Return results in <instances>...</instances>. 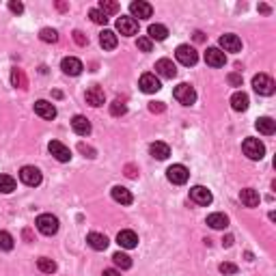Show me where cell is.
Returning <instances> with one entry per match:
<instances>
[{"label": "cell", "mask_w": 276, "mask_h": 276, "mask_svg": "<svg viewBox=\"0 0 276 276\" xmlns=\"http://www.w3.org/2000/svg\"><path fill=\"white\" fill-rule=\"evenodd\" d=\"M173 95H175V100L179 102V104H183V106H192V104L196 102V91H194V87L192 84H177L175 87V91H173Z\"/></svg>", "instance_id": "6da1fadb"}, {"label": "cell", "mask_w": 276, "mask_h": 276, "mask_svg": "<svg viewBox=\"0 0 276 276\" xmlns=\"http://www.w3.org/2000/svg\"><path fill=\"white\" fill-rule=\"evenodd\" d=\"M242 149H244V155L251 157V160H261V157L266 155V147L259 138H246V140L242 142Z\"/></svg>", "instance_id": "7a4b0ae2"}, {"label": "cell", "mask_w": 276, "mask_h": 276, "mask_svg": "<svg viewBox=\"0 0 276 276\" xmlns=\"http://www.w3.org/2000/svg\"><path fill=\"white\" fill-rule=\"evenodd\" d=\"M253 89L257 91L259 95H274V91H276V84L270 76H266V74H257L253 78Z\"/></svg>", "instance_id": "3957f363"}, {"label": "cell", "mask_w": 276, "mask_h": 276, "mask_svg": "<svg viewBox=\"0 0 276 276\" xmlns=\"http://www.w3.org/2000/svg\"><path fill=\"white\" fill-rule=\"evenodd\" d=\"M35 225L39 229V233H43V235H54L58 231V218L52 214H41Z\"/></svg>", "instance_id": "277c9868"}, {"label": "cell", "mask_w": 276, "mask_h": 276, "mask_svg": "<svg viewBox=\"0 0 276 276\" xmlns=\"http://www.w3.org/2000/svg\"><path fill=\"white\" fill-rule=\"evenodd\" d=\"M166 177H168L170 183H175V186H183V183L188 181L190 173H188V168L183 166V164H173V166H168Z\"/></svg>", "instance_id": "5b68a950"}, {"label": "cell", "mask_w": 276, "mask_h": 276, "mask_svg": "<svg viewBox=\"0 0 276 276\" xmlns=\"http://www.w3.org/2000/svg\"><path fill=\"white\" fill-rule=\"evenodd\" d=\"M41 170H39L37 166H24L22 170H19V181L26 183V186H30V188H35L41 183Z\"/></svg>", "instance_id": "8992f818"}, {"label": "cell", "mask_w": 276, "mask_h": 276, "mask_svg": "<svg viewBox=\"0 0 276 276\" xmlns=\"http://www.w3.org/2000/svg\"><path fill=\"white\" fill-rule=\"evenodd\" d=\"M175 56H177V61L181 65H186V67H192V65H196V61H199L196 50L190 48V45H179V48L175 50Z\"/></svg>", "instance_id": "52a82bcc"}, {"label": "cell", "mask_w": 276, "mask_h": 276, "mask_svg": "<svg viewBox=\"0 0 276 276\" xmlns=\"http://www.w3.org/2000/svg\"><path fill=\"white\" fill-rule=\"evenodd\" d=\"M190 199H192L196 205H209L214 196L205 186H194V188H190Z\"/></svg>", "instance_id": "ba28073f"}, {"label": "cell", "mask_w": 276, "mask_h": 276, "mask_svg": "<svg viewBox=\"0 0 276 276\" xmlns=\"http://www.w3.org/2000/svg\"><path fill=\"white\" fill-rule=\"evenodd\" d=\"M130 13H132V17L147 19V17L153 15V6H151L149 2H144V0H138V2L130 4Z\"/></svg>", "instance_id": "9c48e42d"}, {"label": "cell", "mask_w": 276, "mask_h": 276, "mask_svg": "<svg viewBox=\"0 0 276 276\" xmlns=\"http://www.w3.org/2000/svg\"><path fill=\"white\" fill-rule=\"evenodd\" d=\"M205 63L209 65V67H225L227 56H225V52H222L220 48H207V52H205Z\"/></svg>", "instance_id": "30bf717a"}, {"label": "cell", "mask_w": 276, "mask_h": 276, "mask_svg": "<svg viewBox=\"0 0 276 276\" xmlns=\"http://www.w3.org/2000/svg\"><path fill=\"white\" fill-rule=\"evenodd\" d=\"M138 87H140L142 93H157V91L162 89V84H160V80H157L153 74H142Z\"/></svg>", "instance_id": "8fae6325"}, {"label": "cell", "mask_w": 276, "mask_h": 276, "mask_svg": "<svg viewBox=\"0 0 276 276\" xmlns=\"http://www.w3.org/2000/svg\"><path fill=\"white\" fill-rule=\"evenodd\" d=\"M117 28H119L121 35H126V37H132L138 32V22L134 17H126V15H121L119 19H117Z\"/></svg>", "instance_id": "7c38bea8"}, {"label": "cell", "mask_w": 276, "mask_h": 276, "mask_svg": "<svg viewBox=\"0 0 276 276\" xmlns=\"http://www.w3.org/2000/svg\"><path fill=\"white\" fill-rule=\"evenodd\" d=\"M61 69L67 76H80L82 69H84V65H82V61H78V58L67 56V58H63V61H61Z\"/></svg>", "instance_id": "4fadbf2b"}, {"label": "cell", "mask_w": 276, "mask_h": 276, "mask_svg": "<svg viewBox=\"0 0 276 276\" xmlns=\"http://www.w3.org/2000/svg\"><path fill=\"white\" fill-rule=\"evenodd\" d=\"M48 151L56 157L58 162H69V160H71V151L65 147L63 142H58V140H52V142L48 144Z\"/></svg>", "instance_id": "5bb4252c"}, {"label": "cell", "mask_w": 276, "mask_h": 276, "mask_svg": "<svg viewBox=\"0 0 276 276\" xmlns=\"http://www.w3.org/2000/svg\"><path fill=\"white\" fill-rule=\"evenodd\" d=\"M84 97H87V102L91 104V106H95V108H100V106L106 104V95H104V89L102 87H91Z\"/></svg>", "instance_id": "9a60e30c"}, {"label": "cell", "mask_w": 276, "mask_h": 276, "mask_svg": "<svg viewBox=\"0 0 276 276\" xmlns=\"http://www.w3.org/2000/svg\"><path fill=\"white\" fill-rule=\"evenodd\" d=\"M71 130H74L78 136H89L91 134V123H89L87 117L76 115L74 119H71Z\"/></svg>", "instance_id": "2e32d148"}, {"label": "cell", "mask_w": 276, "mask_h": 276, "mask_svg": "<svg viewBox=\"0 0 276 276\" xmlns=\"http://www.w3.org/2000/svg\"><path fill=\"white\" fill-rule=\"evenodd\" d=\"M155 71L160 74L162 78H175L177 76V67L173 61H168V58H160V61L155 63Z\"/></svg>", "instance_id": "e0dca14e"}, {"label": "cell", "mask_w": 276, "mask_h": 276, "mask_svg": "<svg viewBox=\"0 0 276 276\" xmlns=\"http://www.w3.org/2000/svg\"><path fill=\"white\" fill-rule=\"evenodd\" d=\"M117 242H119L121 248H136L138 246V235L134 231H130V229H126V231H119V235H117Z\"/></svg>", "instance_id": "ac0fdd59"}, {"label": "cell", "mask_w": 276, "mask_h": 276, "mask_svg": "<svg viewBox=\"0 0 276 276\" xmlns=\"http://www.w3.org/2000/svg\"><path fill=\"white\" fill-rule=\"evenodd\" d=\"M35 113L41 117V119H54L56 108H54V104H50L45 100H39V102H35Z\"/></svg>", "instance_id": "d6986e66"}, {"label": "cell", "mask_w": 276, "mask_h": 276, "mask_svg": "<svg viewBox=\"0 0 276 276\" xmlns=\"http://www.w3.org/2000/svg\"><path fill=\"white\" fill-rule=\"evenodd\" d=\"M110 194H113V199L117 203H121V205H130V203L134 201L132 192H130L128 188H123V186H115L113 190H110Z\"/></svg>", "instance_id": "ffe728a7"}, {"label": "cell", "mask_w": 276, "mask_h": 276, "mask_svg": "<svg viewBox=\"0 0 276 276\" xmlns=\"http://www.w3.org/2000/svg\"><path fill=\"white\" fill-rule=\"evenodd\" d=\"M220 45L225 48V52H240L242 50V41H240L238 35H222Z\"/></svg>", "instance_id": "44dd1931"}, {"label": "cell", "mask_w": 276, "mask_h": 276, "mask_svg": "<svg viewBox=\"0 0 276 276\" xmlns=\"http://www.w3.org/2000/svg\"><path fill=\"white\" fill-rule=\"evenodd\" d=\"M240 201L244 203L246 207H257L261 199H259V192H257V190L246 188V190H242V192H240Z\"/></svg>", "instance_id": "7402d4cb"}, {"label": "cell", "mask_w": 276, "mask_h": 276, "mask_svg": "<svg viewBox=\"0 0 276 276\" xmlns=\"http://www.w3.org/2000/svg\"><path fill=\"white\" fill-rule=\"evenodd\" d=\"M87 242H89V246L93 248V251H106V248H108V238H106V235H102V233H89Z\"/></svg>", "instance_id": "603a6c76"}, {"label": "cell", "mask_w": 276, "mask_h": 276, "mask_svg": "<svg viewBox=\"0 0 276 276\" xmlns=\"http://www.w3.org/2000/svg\"><path fill=\"white\" fill-rule=\"evenodd\" d=\"M255 128H257L261 134L272 136L276 132V121L270 119V117H261V119H257V123H255Z\"/></svg>", "instance_id": "cb8c5ba5"}, {"label": "cell", "mask_w": 276, "mask_h": 276, "mask_svg": "<svg viewBox=\"0 0 276 276\" xmlns=\"http://www.w3.org/2000/svg\"><path fill=\"white\" fill-rule=\"evenodd\" d=\"M248 95L244 93V91H238V93H233L231 97V106L233 110H238V113H244V110H248Z\"/></svg>", "instance_id": "d4e9b609"}, {"label": "cell", "mask_w": 276, "mask_h": 276, "mask_svg": "<svg viewBox=\"0 0 276 276\" xmlns=\"http://www.w3.org/2000/svg\"><path fill=\"white\" fill-rule=\"evenodd\" d=\"M147 32H149L151 41H164V39L168 37V28H166V26H162V24H151Z\"/></svg>", "instance_id": "484cf974"}, {"label": "cell", "mask_w": 276, "mask_h": 276, "mask_svg": "<svg viewBox=\"0 0 276 276\" xmlns=\"http://www.w3.org/2000/svg\"><path fill=\"white\" fill-rule=\"evenodd\" d=\"M149 153L155 157V160H166V157L170 155V149L166 142H153L149 147Z\"/></svg>", "instance_id": "4316f807"}, {"label": "cell", "mask_w": 276, "mask_h": 276, "mask_svg": "<svg viewBox=\"0 0 276 276\" xmlns=\"http://www.w3.org/2000/svg\"><path fill=\"white\" fill-rule=\"evenodd\" d=\"M207 225L212 229H227L229 227V218L225 214H209L207 216Z\"/></svg>", "instance_id": "83f0119b"}, {"label": "cell", "mask_w": 276, "mask_h": 276, "mask_svg": "<svg viewBox=\"0 0 276 276\" xmlns=\"http://www.w3.org/2000/svg\"><path fill=\"white\" fill-rule=\"evenodd\" d=\"M100 43L104 50H115L117 48V35L113 30H104L100 35Z\"/></svg>", "instance_id": "f1b7e54d"}, {"label": "cell", "mask_w": 276, "mask_h": 276, "mask_svg": "<svg viewBox=\"0 0 276 276\" xmlns=\"http://www.w3.org/2000/svg\"><path fill=\"white\" fill-rule=\"evenodd\" d=\"M15 190V179L11 175H2L0 173V192L2 194H11Z\"/></svg>", "instance_id": "f546056e"}, {"label": "cell", "mask_w": 276, "mask_h": 276, "mask_svg": "<svg viewBox=\"0 0 276 276\" xmlns=\"http://www.w3.org/2000/svg\"><path fill=\"white\" fill-rule=\"evenodd\" d=\"M113 261H115L117 268H121V270H130V268H132V259H130L126 253H115Z\"/></svg>", "instance_id": "4dcf8cb0"}, {"label": "cell", "mask_w": 276, "mask_h": 276, "mask_svg": "<svg viewBox=\"0 0 276 276\" xmlns=\"http://www.w3.org/2000/svg\"><path fill=\"white\" fill-rule=\"evenodd\" d=\"M11 82H13V87H19V89L28 87V80H26V76H24L22 69H13L11 71Z\"/></svg>", "instance_id": "1f68e13d"}, {"label": "cell", "mask_w": 276, "mask_h": 276, "mask_svg": "<svg viewBox=\"0 0 276 276\" xmlns=\"http://www.w3.org/2000/svg\"><path fill=\"white\" fill-rule=\"evenodd\" d=\"M97 9H100L104 15H115L117 11H119V4L117 2H113V0H100V6H97Z\"/></svg>", "instance_id": "d6a6232c"}, {"label": "cell", "mask_w": 276, "mask_h": 276, "mask_svg": "<svg viewBox=\"0 0 276 276\" xmlns=\"http://www.w3.org/2000/svg\"><path fill=\"white\" fill-rule=\"evenodd\" d=\"M37 268L41 270L43 274H52V272H56V264L52 259H48V257H39L37 259Z\"/></svg>", "instance_id": "836d02e7"}, {"label": "cell", "mask_w": 276, "mask_h": 276, "mask_svg": "<svg viewBox=\"0 0 276 276\" xmlns=\"http://www.w3.org/2000/svg\"><path fill=\"white\" fill-rule=\"evenodd\" d=\"M39 39H41L43 43H56L58 41V32L54 28H41V32H39Z\"/></svg>", "instance_id": "e575fe53"}, {"label": "cell", "mask_w": 276, "mask_h": 276, "mask_svg": "<svg viewBox=\"0 0 276 276\" xmlns=\"http://www.w3.org/2000/svg\"><path fill=\"white\" fill-rule=\"evenodd\" d=\"M126 113H128V106L121 100H117V102L110 104V115H113V117H121V115H126Z\"/></svg>", "instance_id": "d590c367"}, {"label": "cell", "mask_w": 276, "mask_h": 276, "mask_svg": "<svg viewBox=\"0 0 276 276\" xmlns=\"http://www.w3.org/2000/svg\"><path fill=\"white\" fill-rule=\"evenodd\" d=\"M13 248V238L6 231H0V251H11Z\"/></svg>", "instance_id": "8d00e7d4"}, {"label": "cell", "mask_w": 276, "mask_h": 276, "mask_svg": "<svg viewBox=\"0 0 276 276\" xmlns=\"http://www.w3.org/2000/svg\"><path fill=\"white\" fill-rule=\"evenodd\" d=\"M89 17L93 19L95 24H106V22H108V17L104 15V13H102L100 9H91V11H89Z\"/></svg>", "instance_id": "74e56055"}, {"label": "cell", "mask_w": 276, "mask_h": 276, "mask_svg": "<svg viewBox=\"0 0 276 276\" xmlns=\"http://www.w3.org/2000/svg\"><path fill=\"white\" fill-rule=\"evenodd\" d=\"M138 50H142V52H151V50H153L151 39L149 37H138Z\"/></svg>", "instance_id": "f35d334b"}, {"label": "cell", "mask_w": 276, "mask_h": 276, "mask_svg": "<svg viewBox=\"0 0 276 276\" xmlns=\"http://www.w3.org/2000/svg\"><path fill=\"white\" fill-rule=\"evenodd\" d=\"M220 272L222 274H238V266L235 264H220Z\"/></svg>", "instance_id": "ab89813d"}, {"label": "cell", "mask_w": 276, "mask_h": 276, "mask_svg": "<svg viewBox=\"0 0 276 276\" xmlns=\"http://www.w3.org/2000/svg\"><path fill=\"white\" fill-rule=\"evenodd\" d=\"M74 41H76L78 45H87V43H89V39H87V37H84V32H80V30H76V32H74Z\"/></svg>", "instance_id": "60d3db41"}, {"label": "cell", "mask_w": 276, "mask_h": 276, "mask_svg": "<svg viewBox=\"0 0 276 276\" xmlns=\"http://www.w3.org/2000/svg\"><path fill=\"white\" fill-rule=\"evenodd\" d=\"M149 110H151V113H164V110H166V106H164L162 102H151L149 104Z\"/></svg>", "instance_id": "b9f144b4"}, {"label": "cell", "mask_w": 276, "mask_h": 276, "mask_svg": "<svg viewBox=\"0 0 276 276\" xmlns=\"http://www.w3.org/2000/svg\"><path fill=\"white\" fill-rule=\"evenodd\" d=\"M9 9H11L13 13H17V15H19V13L24 11V4H22V2H15V0H11V2H9Z\"/></svg>", "instance_id": "7bdbcfd3"}, {"label": "cell", "mask_w": 276, "mask_h": 276, "mask_svg": "<svg viewBox=\"0 0 276 276\" xmlns=\"http://www.w3.org/2000/svg\"><path fill=\"white\" fill-rule=\"evenodd\" d=\"M229 82H231V87H242V76L240 74H229Z\"/></svg>", "instance_id": "ee69618b"}, {"label": "cell", "mask_w": 276, "mask_h": 276, "mask_svg": "<svg viewBox=\"0 0 276 276\" xmlns=\"http://www.w3.org/2000/svg\"><path fill=\"white\" fill-rule=\"evenodd\" d=\"M78 149H80V151H82V153H89L87 157H95V149H91V147H87V144H84V142H80V147H78Z\"/></svg>", "instance_id": "f6af8a7d"}, {"label": "cell", "mask_w": 276, "mask_h": 276, "mask_svg": "<svg viewBox=\"0 0 276 276\" xmlns=\"http://www.w3.org/2000/svg\"><path fill=\"white\" fill-rule=\"evenodd\" d=\"M136 173H138V170L134 166H126V175L128 177H136Z\"/></svg>", "instance_id": "bcb514c9"}, {"label": "cell", "mask_w": 276, "mask_h": 276, "mask_svg": "<svg viewBox=\"0 0 276 276\" xmlns=\"http://www.w3.org/2000/svg\"><path fill=\"white\" fill-rule=\"evenodd\" d=\"M231 244H233V235H227V238L222 240V246H227V248H229Z\"/></svg>", "instance_id": "7dc6e473"}, {"label": "cell", "mask_w": 276, "mask_h": 276, "mask_svg": "<svg viewBox=\"0 0 276 276\" xmlns=\"http://www.w3.org/2000/svg\"><path fill=\"white\" fill-rule=\"evenodd\" d=\"M102 276H121V272H117V270H104Z\"/></svg>", "instance_id": "c3c4849f"}, {"label": "cell", "mask_w": 276, "mask_h": 276, "mask_svg": "<svg viewBox=\"0 0 276 276\" xmlns=\"http://www.w3.org/2000/svg\"><path fill=\"white\" fill-rule=\"evenodd\" d=\"M259 9H261V11H264V13H270V6H268V4H261V6H259Z\"/></svg>", "instance_id": "681fc988"}]
</instances>
